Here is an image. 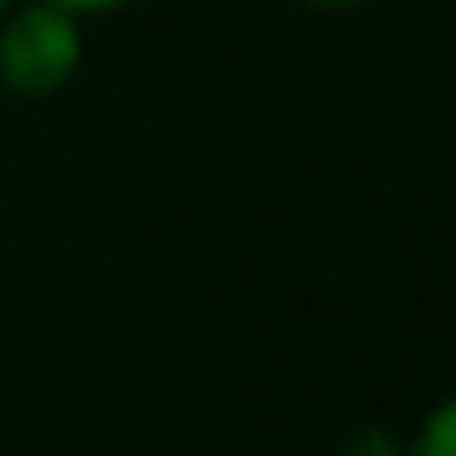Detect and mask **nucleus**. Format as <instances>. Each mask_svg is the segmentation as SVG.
<instances>
[{"label":"nucleus","instance_id":"39448f33","mask_svg":"<svg viewBox=\"0 0 456 456\" xmlns=\"http://www.w3.org/2000/svg\"><path fill=\"white\" fill-rule=\"evenodd\" d=\"M312 6H364V0H312Z\"/></svg>","mask_w":456,"mask_h":456},{"label":"nucleus","instance_id":"423d86ee","mask_svg":"<svg viewBox=\"0 0 456 456\" xmlns=\"http://www.w3.org/2000/svg\"><path fill=\"white\" fill-rule=\"evenodd\" d=\"M0 6H6V0H0Z\"/></svg>","mask_w":456,"mask_h":456},{"label":"nucleus","instance_id":"f03ea898","mask_svg":"<svg viewBox=\"0 0 456 456\" xmlns=\"http://www.w3.org/2000/svg\"><path fill=\"white\" fill-rule=\"evenodd\" d=\"M404 456H456V393L434 404V416L422 422V434Z\"/></svg>","mask_w":456,"mask_h":456},{"label":"nucleus","instance_id":"20e7f679","mask_svg":"<svg viewBox=\"0 0 456 456\" xmlns=\"http://www.w3.org/2000/svg\"><path fill=\"white\" fill-rule=\"evenodd\" d=\"M53 6H64V12H76V18H87V12H116V6H127V0H53Z\"/></svg>","mask_w":456,"mask_h":456},{"label":"nucleus","instance_id":"f257e3e1","mask_svg":"<svg viewBox=\"0 0 456 456\" xmlns=\"http://www.w3.org/2000/svg\"><path fill=\"white\" fill-rule=\"evenodd\" d=\"M81 64V23L76 12L53 6V0H35L18 18H6L0 29V81L23 99H41L58 93Z\"/></svg>","mask_w":456,"mask_h":456},{"label":"nucleus","instance_id":"7ed1b4c3","mask_svg":"<svg viewBox=\"0 0 456 456\" xmlns=\"http://www.w3.org/2000/svg\"><path fill=\"white\" fill-rule=\"evenodd\" d=\"M346 456H404V451L393 445L387 434H376V428H370V434H358L353 445H346Z\"/></svg>","mask_w":456,"mask_h":456}]
</instances>
